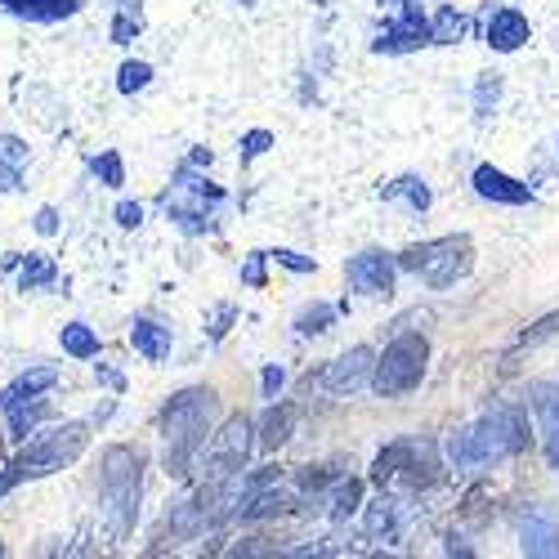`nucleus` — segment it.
<instances>
[{"label":"nucleus","instance_id":"c756f323","mask_svg":"<svg viewBox=\"0 0 559 559\" xmlns=\"http://www.w3.org/2000/svg\"><path fill=\"white\" fill-rule=\"evenodd\" d=\"M117 224L121 228H139V224H144V206H139V202H121L117 206Z\"/></svg>","mask_w":559,"mask_h":559},{"label":"nucleus","instance_id":"dca6fc26","mask_svg":"<svg viewBox=\"0 0 559 559\" xmlns=\"http://www.w3.org/2000/svg\"><path fill=\"white\" fill-rule=\"evenodd\" d=\"M520 537H524V550H528V555H559V533H555V524L542 520V515H528V520L520 524Z\"/></svg>","mask_w":559,"mask_h":559},{"label":"nucleus","instance_id":"5701e85b","mask_svg":"<svg viewBox=\"0 0 559 559\" xmlns=\"http://www.w3.org/2000/svg\"><path fill=\"white\" fill-rule=\"evenodd\" d=\"M45 283H55V264H50V260H40V255H27V269H23V292L45 287Z\"/></svg>","mask_w":559,"mask_h":559},{"label":"nucleus","instance_id":"473e14b6","mask_svg":"<svg viewBox=\"0 0 559 559\" xmlns=\"http://www.w3.org/2000/svg\"><path fill=\"white\" fill-rule=\"evenodd\" d=\"M555 332H559V313H550L546 322H537V328H533V332H524V345H537L542 336H555Z\"/></svg>","mask_w":559,"mask_h":559},{"label":"nucleus","instance_id":"ddd939ff","mask_svg":"<svg viewBox=\"0 0 559 559\" xmlns=\"http://www.w3.org/2000/svg\"><path fill=\"white\" fill-rule=\"evenodd\" d=\"M524 40H528V19L520 10H497L488 19V45H492V50L510 55V50H520Z\"/></svg>","mask_w":559,"mask_h":559},{"label":"nucleus","instance_id":"4468645a","mask_svg":"<svg viewBox=\"0 0 559 559\" xmlns=\"http://www.w3.org/2000/svg\"><path fill=\"white\" fill-rule=\"evenodd\" d=\"M130 345L148 362H162V358H170V328H162V322H153V318H134L130 322Z\"/></svg>","mask_w":559,"mask_h":559},{"label":"nucleus","instance_id":"72a5a7b5","mask_svg":"<svg viewBox=\"0 0 559 559\" xmlns=\"http://www.w3.org/2000/svg\"><path fill=\"white\" fill-rule=\"evenodd\" d=\"M273 260L287 264V269H296V273H309V269H313V260H305V255H296V251H273Z\"/></svg>","mask_w":559,"mask_h":559},{"label":"nucleus","instance_id":"f8f14e48","mask_svg":"<svg viewBox=\"0 0 559 559\" xmlns=\"http://www.w3.org/2000/svg\"><path fill=\"white\" fill-rule=\"evenodd\" d=\"M59 385V367H27L19 381H10L5 390H0V412L14 407V403H27V399H40V394H50Z\"/></svg>","mask_w":559,"mask_h":559},{"label":"nucleus","instance_id":"7ed1b4c3","mask_svg":"<svg viewBox=\"0 0 559 559\" xmlns=\"http://www.w3.org/2000/svg\"><path fill=\"white\" fill-rule=\"evenodd\" d=\"M528 448V421L515 407H497L488 416H479L475 426H465L448 439V456L456 465H484L497 456H515Z\"/></svg>","mask_w":559,"mask_h":559},{"label":"nucleus","instance_id":"4c0bfd02","mask_svg":"<svg viewBox=\"0 0 559 559\" xmlns=\"http://www.w3.org/2000/svg\"><path fill=\"white\" fill-rule=\"evenodd\" d=\"M247 5H251V0H247Z\"/></svg>","mask_w":559,"mask_h":559},{"label":"nucleus","instance_id":"f257e3e1","mask_svg":"<svg viewBox=\"0 0 559 559\" xmlns=\"http://www.w3.org/2000/svg\"><path fill=\"white\" fill-rule=\"evenodd\" d=\"M139 497H144V452L139 448H108L104 452V475H99V506L112 542H126L139 520Z\"/></svg>","mask_w":559,"mask_h":559},{"label":"nucleus","instance_id":"39448f33","mask_svg":"<svg viewBox=\"0 0 559 559\" xmlns=\"http://www.w3.org/2000/svg\"><path fill=\"white\" fill-rule=\"evenodd\" d=\"M399 264H403L407 273L421 277V283H430V287H452V283H461V277L471 273L475 247H471V238H465V233H456V238H435V242H426V247L403 251Z\"/></svg>","mask_w":559,"mask_h":559},{"label":"nucleus","instance_id":"cd10ccee","mask_svg":"<svg viewBox=\"0 0 559 559\" xmlns=\"http://www.w3.org/2000/svg\"><path fill=\"white\" fill-rule=\"evenodd\" d=\"M269 144H273V134H269V130H251V134L242 139V157L251 162V157H260Z\"/></svg>","mask_w":559,"mask_h":559},{"label":"nucleus","instance_id":"6ab92c4d","mask_svg":"<svg viewBox=\"0 0 559 559\" xmlns=\"http://www.w3.org/2000/svg\"><path fill=\"white\" fill-rule=\"evenodd\" d=\"M465 27H471V23H465L456 10H443V14L435 19V27H430V40L452 45V40H461V36H465Z\"/></svg>","mask_w":559,"mask_h":559},{"label":"nucleus","instance_id":"0eeeda50","mask_svg":"<svg viewBox=\"0 0 559 559\" xmlns=\"http://www.w3.org/2000/svg\"><path fill=\"white\" fill-rule=\"evenodd\" d=\"M247 452H251V421H247V416H233V421L215 435L206 461L215 465V475H242Z\"/></svg>","mask_w":559,"mask_h":559},{"label":"nucleus","instance_id":"6e6552de","mask_svg":"<svg viewBox=\"0 0 559 559\" xmlns=\"http://www.w3.org/2000/svg\"><path fill=\"white\" fill-rule=\"evenodd\" d=\"M349 283L362 292V296H390L394 292V260L381 255V251H362L349 260Z\"/></svg>","mask_w":559,"mask_h":559},{"label":"nucleus","instance_id":"f03ea898","mask_svg":"<svg viewBox=\"0 0 559 559\" xmlns=\"http://www.w3.org/2000/svg\"><path fill=\"white\" fill-rule=\"evenodd\" d=\"M215 421V390H183L166 403L162 412V435H166V471L170 475H189L193 456L206 448Z\"/></svg>","mask_w":559,"mask_h":559},{"label":"nucleus","instance_id":"c9c22d12","mask_svg":"<svg viewBox=\"0 0 559 559\" xmlns=\"http://www.w3.org/2000/svg\"><path fill=\"white\" fill-rule=\"evenodd\" d=\"M283 390V367H264V394Z\"/></svg>","mask_w":559,"mask_h":559},{"label":"nucleus","instance_id":"2eb2a0df","mask_svg":"<svg viewBox=\"0 0 559 559\" xmlns=\"http://www.w3.org/2000/svg\"><path fill=\"white\" fill-rule=\"evenodd\" d=\"M0 10L32 19V23H59V19H72L81 5L76 0H0Z\"/></svg>","mask_w":559,"mask_h":559},{"label":"nucleus","instance_id":"a211bd4d","mask_svg":"<svg viewBox=\"0 0 559 559\" xmlns=\"http://www.w3.org/2000/svg\"><path fill=\"white\" fill-rule=\"evenodd\" d=\"M385 198H407L412 211H426V206H430V189H426L421 179H399V183H390Z\"/></svg>","mask_w":559,"mask_h":559},{"label":"nucleus","instance_id":"aec40b11","mask_svg":"<svg viewBox=\"0 0 559 559\" xmlns=\"http://www.w3.org/2000/svg\"><path fill=\"white\" fill-rule=\"evenodd\" d=\"M153 81V68L148 63H121V72H117V90L121 95H134V90H144Z\"/></svg>","mask_w":559,"mask_h":559},{"label":"nucleus","instance_id":"423d86ee","mask_svg":"<svg viewBox=\"0 0 559 559\" xmlns=\"http://www.w3.org/2000/svg\"><path fill=\"white\" fill-rule=\"evenodd\" d=\"M426 358H430V345H426L421 336H399V341L381 354V362H371V367H377V371H371V385H377L381 399H399V394H407V390L421 385Z\"/></svg>","mask_w":559,"mask_h":559},{"label":"nucleus","instance_id":"7c9ffc66","mask_svg":"<svg viewBox=\"0 0 559 559\" xmlns=\"http://www.w3.org/2000/svg\"><path fill=\"white\" fill-rule=\"evenodd\" d=\"M36 233H45V238H55V233H59V211L55 206H40L36 211Z\"/></svg>","mask_w":559,"mask_h":559},{"label":"nucleus","instance_id":"2f4dec72","mask_svg":"<svg viewBox=\"0 0 559 559\" xmlns=\"http://www.w3.org/2000/svg\"><path fill=\"white\" fill-rule=\"evenodd\" d=\"M242 283H251V287H264V251H255V255H251V264L242 269Z\"/></svg>","mask_w":559,"mask_h":559},{"label":"nucleus","instance_id":"9b49d317","mask_svg":"<svg viewBox=\"0 0 559 559\" xmlns=\"http://www.w3.org/2000/svg\"><path fill=\"white\" fill-rule=\"evenodd\" d=\"M475 193L488 198V202H506V206H524V202H533V189H528V183L510 179V175H501V170H492V166H479V170H475Z\"/></svg>","mask_w":559,"mask_h":559},{"label":"nucleus","instance_id":"f704fd0d","mask_svg":"<svg viewBox=\"0 0 559 559\" xmlns=\"http://www.w3.org/2000/svg\"><path fill=\"white\" fill-rule=\"evenodd\" d=\"M14 189H19V166L0 162V193H14Z\"/></svg>","mask_w":559,"mask_h":559},{"label":"nucleus","instance_id":"20e7f679","mask_svg":"<svg viewBox=\"0 0 559 559\" xmlns=\"http://www.w3.org/2000/svg\"><path fill=\"white\" fill-rule=\"evenodd\" d=\"M85 443H90V430H85L81 421L55 426L50 435H36V439L5 465V471H0V497L14 492V488L27 484V479H45V475L63 471V465H72V461L85 452Z\"/></svg>","mask_w":559,"mask_h":559},{"label":"nucleus","instance_id":"f3484780","mask_svg":"<svg viewBox=\"0 0 559 559\" xmlns=\"http://www.w3.org/2000/svg\"><path fill=\"white\" fill-rule=\"evenodd\" d=\"M59 345H63V354H72V358H99V336L85 328V322H68V328L59 332Z\"/></svg>","mask_w":559,"mask_h":559},{"label":"nucleus","instance_id":"bb28decb","mask_svg":"<svg viewBox=\"0 0 559 559\" xmlns=\"http://www.w3.org/2000/svg\"><path fill=\"white\" fill-rule=\"evenodd\" d=\"M354 506H358V484L349 479V484H341V492H336V506H332V515H341V520H345Z\"/></svg>","mask_w":559,"mask_h":559},{"label":"nucleus","instance_id":"4be33fe9","mask_svg":"<svg viewBox=\"0 0 559 559\" xmlns=\"http://www.w3.org/2000/svg\"><path fill=\"white\" fill-rule=\"evenodd\" d=\"M287 435H292V407H283V412H269V421H264V448L287 443Z\"/></svg>","mask_w":559,"mask_h":559},{"label":"nucleus","instance_id":"a878e982","mask_svg":"<svg viewBox=\"0 0 559 559\" xmlns=\"http://www.w3.org/2000/svg\"><path fill=\"white\" fill-rule=\"evenodd\" d=\"M0 162H5V166H23V162H27V148L19 144L14 134H5V139H0Z\"/></svg>","mask_w":559,"mask_h":559},{"label":"nucleus","instance_id":"1a4fd4ad","mask_svg":"<svg viewBox=\"0 0 559 559\" xmlns=\"http://www.w3.org/2000/svg\"><path fill=\"white\" fill-rule=\"evenodd\" d=\"M367 371H371V349H367V345H358V349L341 354L328 371H322V385H328L332 394H354V390L367 381Z\"/></svg>","mask_w":559,"mask_h":559},{"label":"nucleus","instance_id":"c85d7f7f","mask_svg":"<svg viewBox=\"0 0 559 559\" xmlns=\"http://www.w3.org/2000/svg\"><path fill=\"white\" fill-rule=\"evenodd\" d=\"M139 27H144V19H139V10H134V14L126 10V14L112 23V40H121V45H126V40H130V32H139Z\"/></svg>","mask_w":559,"mask_h":559},{"label":"nucleus","instance_id":"b1692460","mask_svg":"<svg viewBox=\"0 0 559 559\" xmlns=\"http://www.w3.org/2000/svg\"><path fill=\"white\" fill-rule=\"evenodd\" d=\"M367 528L371 533H394V506L390 501H377V510L367 515Z\"/></svg>","mask_w":559,"mask_h":559},{"label":"nucleus","instance_id":"412c9836","mask_svg":"<svg viewBox=\"0 0 559 559\" xmlns=\"http://www.w3.org/2000/svg\"><path fill=\"white\" fill-rule=\"evenodd\" d=\"M90 166H95V175L104 179V189H121V183H126V166H121L117 153H99Z\"/></svg>","mask_w":559,"mask_h":559},{"label":"nucleus","instance_id":"e433bc0d","mask_svg":"<svg viewBox=\"0 0 559 559\" xmlns=\"http://www.w3.org/2000/svg\"><path fill=\"white\" fill-rule=\"evenodd\" d=\"M546 452H550V465L559 471V430H546Z\"/></svg>","mask_w":559,"mask_h":559},{"label":"nucleus","instance_id":"393cba45","mask_svg":"<svg viewBox=\"0 0 559 559\" xmlns=\"http://www.w3.org/2000/svg\"><path fill=\"white\" fill-rule=\"evenodd\" d=\"M328 322H332V309H328V305H318L313 313L300 318V332H305V336H318V332H328Z\"/></svg>","mask_w":559,"mask_h":559},{"label":"nucleus","instance_id":"9d476101","mask_svg":"<svg viewBox=\"0 0 559 559\" xmlns=\"http://www.w3.org/2000/svg\"><path fill=\"white\" fill-rule=\"evenodd\" d=\"M426 40H430V27H426L421 10H416V5H403L399 23L385 27V36L377 40V50H385V55H403V50H416V45H426Z\"/></svg>","mask_w":559,"mask_h":559}]
</instances>
